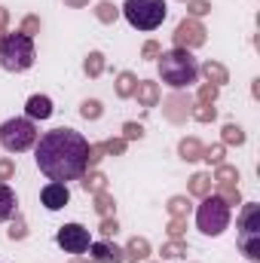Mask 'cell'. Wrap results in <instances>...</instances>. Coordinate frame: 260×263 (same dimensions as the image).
Returning <instances> with one entry per match:
<instances>
[{"instance_id": "6da1fadb", "label": "cell", "mask_w": 260, "mask_h": 263, "mask_svg": "<svg viewBox=\"0 0 260 263\" xmlns=\"http://www.w3.org/2000/svg\"><path fill=\"white\" fill-rule=\"evenodd\" d=\"M34 159L49 181H77L89 168V141L73 129H52L37 141Z\"/></svg>"}, {"instance_id": "7a4b0ae2", "label": "cell", "mask_w": 260, "mask_h": 263, "mask_svg": "<svg viewBox=\"0 0 260 263\" xmlns=\"http://www.w3.org/2000/svg\"><path fill=\"white\" fill-rule=\"evenodd\" d=\"M159 77L172 89H190L199 77V65L190 49H169L159 55Z\"/></svg>"}, {"instance_id": "3957f363", "label": "cell", "mask_w": 260, "mask_h": 263, "mask_svg": "<svg viewBox=\"0 0 260 263\" xmlns=\"http://www.w3.org/2000/svg\"><path fill=\"white\" fill-rule=\"evenodd\" d=\"M0 65L12 73H22L34 65V40L22 31L0 37Z\"/></svg>"}, {"instance_id": "277c9868", "label": "cell", "mask_w": 260, "mask_h": 263, "mask_svg": "<svg viewBox=\"0 0 260 263\" xmlns=\"http://www.w3.org/2000/svg\"><path fill=\"white\" fill-rule=\"evenodd\" d=\"M123 15L138 31H156L165 22L169 6H165V0H126Z\"/></svg>"}, {"instance_id": "5b68a950", "label": "cell", "mask_w": 260, "mask_h": 263, "mask_svg": "<svg viewBox=\"0 0 260 263\" xmlns=\"http://www.w3.org/2000/svg\"><path fill=\"white\" fill-rule=\"evenodd\" d=\"M196 227L205 233V236H220L227 227H230V205L217 196H202V205L196 208Z\"/></svg>"}, {"instance_id": "8992f818", "label": "cell", "mask_w": 260, "mask_h": 263, "mask_svg": "<svg viewBox=\"0 0 260 263\" xmlns=\"http://www.w3.org/2000/svg\"><path fill=\"white\" fill-rule=\"evenodd\" d=\"M0 144L9 150V153H25L28 147L37 144V129H34V120L28 117H12L0 126Z\"/></svg>"}, {"instance_id": "52a82bcc", "label": "cell", "mask_w": 260, "mask_h": 263, "mask_svg": "<svg viewBox=\"0 0 260 263\" xmlns=\"http://www.w3.org/2000/svg\"><path fill=\"white\" fill-rule=\"evenodd\" d=\"M239 248L248 260H260V205L248 202L239 217Z\"/></svg>"}, {"instance_id": "ba28073f", "label": "cell", "mask_w": 260, "mask_h": 263, "mask_svg": "<svg viewBox=\"0 0 260 263\" xmlns=\"http://www.w3.org/2000/svg\"><path fill=\"white\" fill-rule=\"evenodd\" d=\"M55 242L65 248L67 254H86L89 251V245H92V236H89V230L86 227H80V223H65L59 233H55Z\"/></svg>"}, {"instance_id": "9c48e42d", "label": "cell", "mask_w": 260, "mask_h": 263, "mask_svg": "<svg viewBox=\"0 0 260 263\" xmlns=\"http://www.w3.org/2000/svg\"><path fill=\"white\" fill-rule=\"evenodd\" d=\"M205 43V28L199 18H184L175 28V49H196Z\"/></svg>"}, {"instance_id": "30bf717a", "label": "cell", "mask_w": 260, "mask_h": 263, "mask_svg": "<svg viewBox=\"0 0 260 263\" xmlns=\"http://www.w3.org/2000/svg\"><path fill=\"white\" fill-rule=\"evenodd\" d=\"M190 110H193V98L190 95H172V98H165L162 101V114L172 120V123H184L187 117H190Z\"/></svg>"}, {"instance_id": "8fae6325", "label": "cell", "mask_w": 260, "mask_h": 263, "mask_svg": "<svg viewBox=\"0 0 260 263\" xmlns=\"http://www.w3.org/2000/svg\"><path fill=\"white\" fill-rule=\"evenodd\" d=\"M40 202L49 208V211H59L70 202V193H67V184H59V181H49L43 190H40Z\"/></svg>"}, {"instance_id": "7c38bea8", "label": "cell", "mask_w": 260, "mask_h": 263, "mask_svg": "<svg viewBox=\"0 0 260 263\" xmlns=\"http://www.w3.org/2000/svg\"><path fill=\"white\" fill-rule=\"evenodd\" d=\"M89 254H92V263H126V254L123 248H117L114 242H92L89 245Z\"/></svg>"}, {"instance_id": "4fadbf2b", "label": "cell", "mask_w": 260, "mask_h": 263, "mask_svg": "<svg viewBox=\"0 0 260 263\" xmlns=\"http://www.w3.org/2000/svg\"><path fill=\"white\" fill-rule=\"evenodd\" d=\"M25 114H28V120H49L52 117V101L46 95H31L28 104H25Z\"/></svg>"}, {"instance_id": "5bb4252c", "label": "cell", "mask_w": 260, "mask_h": 263, "mask_svg": "<svg viewBox=\"0 0 260 263\" xmlns=\"http://www.w3.org/2000/svg\"><path fill=\"white\" fill-rule=\"evenodd\" d=\"M135 98H138V104H141V107H156V104H159V86H156V83L141 80V83L135 86Z\"/></svg>"}, {"instance_id": "9a60e30c", "label": "cell", "mask_w": 260, "mask_h": 263, "mask_svg": "<svg viewBox=\"0 0 260 263\" xmlns=\"http://www.w3.org/2000/svg\"><path fill=\"white\" fill-rule=\"evenodd\" d=\"M126 260L138 263V260H147L150 257V242L147 239H141V236H135V239H129V245H126Z\"/></svg>"}, {"instance_id": "2e32d148", "label": "cell", "mask_w": 260, "mask_h": 263, "mask_svg": "<svg viewBox=\"0 0 260 263\" xmlns=\"http://www.w3.org/2000/svg\"><path fill=\"white\" fill-rule=\"evenodd\" d=\"M199 70H202V73H205V80H208V83H214L217 89H220V86H224V83L230 80V73H227V67L220 65V62H205V65L199 67Z\"/></svg>"}, {"instance_id": "e0dca14e", "label": "cell", "mask_w": 260, "mask_h": 263, "mask_svg": "<svg viewBox=\"0 0 260 263\" xmlns=\"http://www.w3.org/2000/svg\"><path fill=\"white\" fill-rule=\"evenodd\" d=\"M15 205H18V202H15V193H12L6 184H0V223L15 214Z\"/></svg>"}, {"instance_id": "ac0fdd59", "label": "cell", "mask_w": 260, "mask_h": 263, "mask_svg": "<svg viewBox=\"0 0 260 263\" xmlns=\"http://www.w3.org/2000/svg\"><path fill=\"white\" fill-rule=\"evenodd\" d=\"M202 144L196 141V138H184L181 144H178V153H181V159H187V162H196V159H202Z\"/></svg>"}, {"instance_id": "d6986e66", "label": "cell", "mask_w": 260, "mask_h": 263, "mask_svg": "<svg viewBox=\"0 0 260 263\" xmlns=\"http://www.w3.org/2000/svg\"><path fill=\"white\" fill-rule=\"evenodd\" d=\"M135 86H138V80H135V73H129V70H123L117 77V95L120 98H132L135 95Z\"/></svg>"}, {"instance_id": "ffe728a7", "label": "cell", "mask_w": 260, "mask_h": 263, "mask_svg": "<svg viewBox=\"0 0 260 263\" xmlns=\"http://www.w3.org/2000/svg\"><path fill=\"white\" fill-rule=\"evenodd\" d=\"M190 193L193 196H208L211 193V175H205V172H199V175H193L190 178Z\"/></svg>"}, {"instance_id": "44dd1931", "label": "cell", "mask_w": 260, "mask_h": 263, "mask_svg": "<svg viewBox=\"0 0 260 263\" xmlns=\"http://www.w3.org/2000/svg\"><path fill=\"white\" fill-rule=\"evenodd\" d=\"M95 211H98L101 217H110V214L117 211V202H114V196H110L107 190H101V193H95Z\"/></svg>"}, {"instance_id": "7402d4cb", "label": "cell", "mask_w": 260, "mask_h": 263, "mask_svg": "<svg viewBox=\"0 0 260 263\" xmlns=\"http://www.w3.org/2000/svg\"><path fill=\"white\" fill-rule=\"evenodd\" d=\"M211 181H217V184H236V181H239V172H236L233 165L220 162V165H214V178H211Z\"/></svg>"}, {"instance_id": "603a6c76", "label": "cell", "mask_w": 260, "mask_h": 263, "mask_svg": "<svg viewBox=\"0 0 260 263\" xmlns=\"http://www.w3.org/2000/svg\"><path fill=\"white\" fill-rule=\"evenodd\" d=\"M83 187L95 196V193H101V190H107V178L101 175V172H92V175H83Z\"/></svg>"}, {"instance_id": "cb8c5ba5", "label": "cell", "mask_w": 260, "mask_h": 263, "mask_svg": "<svg viewBox=\"0 0 260 263\" xmlns=\"http://www.w3.org/2000/svg\"><path fill=\"white\" fill-rule=\"evenodd\" d=\"M169 214H172V217H187V214H190V199L187 196L169 199Z\"/></svg>"}, {"instance_id": "d4e9b609", "label": "cell", "mask_w": 260, "mask_h": 263, "mask_svg": "<svg viewBox=\"0 0 260 263\" xmlns=\"http://www.w3.org/2000/svg\"><path fill=\"white\" fill-rule=\"evenodd\" d=\"M184 254H187V242L184 239H172V242L162 245V257H169V260L172 257H184Z\"/></svg>"}, {"instance_id": "484cf974", "label": "cell", "mask_w": 260, "mask_h": 263, "mask_svg": "<svg viewBox=\"0 0 260 263\" xmlns=\"http://www.w3.org/2000/svg\"><path fill=\"white\" fill-rule=\"evenodd\" d=\"M95 15H98V22H104V25H110V22H117V15H120V9L114 6V3H98V9H95Z\"/></svg>"}, {"instance_id": "4316f807", "label": "cell", "mask_w": 260, "mask_h": 263, "mask_svg": "<svg viewBox=\"0 0 260 263\" xmlns=\"http://www.w3.org/2000/svg\"><path fill=\"white\" fill-rule=\"evenodd\" d=\"M217 196L227 205H239V184H217Z\"/></svg>"}, {"instance_id": "83f0119b", "label": "cell", "mask_w": 260, "mask_h": 263, "mask_svg": "<svg viewBox=\"0 0 260 263\" xmlns=\"http://www.w3.org/2000/svg\"><path fill=\"white\" fill-rule=\"evenodd\" d=\"M190 117H193V120H199V123H211V120L217 117V110H214L211 104H199V101H196V107L190 110Z\"/></svg>"}, {"instance_id": "f1b7e54d", "label": "cell", "mask_w": 260, "mask_h": 263, "mask_svg": "<svg viewBox=\"0 0 260 263\" xmlns=\"http://www.w3.org/2000/svg\"><path fill=\"white\" fill-rule=\"evenodd\" d=\"M214 98H217V86L214 83H202L199 92H196V101L199 104H214Z\"/></svg>"}, {"instance_id": "f546056e", "label": "cell", "mask_w": 260, "mask_h": 263, "mask_svg": "<svg viewBox=\"0 0 260 263\" xmlns=\"http://www.w3.org/2000/svg\"><path fill=\"white\" fill-rule=\"evenodd\" d=\"M101 70H104V55H101V52H89V59H86V73H89V77H101Z\"/></svg>"}, {"instance_id": "4dcf8cb0", "label": "cell", "mask_w": 260, "mask_h": 263, "mask_svg": "<svg viewBox=\"0 0 260 263\" xmlns=\"http://www.w3.org/2000/svg\"><path fill=\"white\" fill-rule=\"evenodd\" d=\"M202 159L211 162V165H220V162H224V144H211V147H205V150H202Z\"/></svg>"}, {"instance_id": "1f68e13d", "label": "cell", "mask_w": 260, "mask_h": 263, "mask_svg": "<svg viewBox=\"0 0 260 263\" xmlns=\"http://www.w3.org/2000/svg\"><path fill=\"white\" fill-rule=\"evenodd\" d=\"M224 144H245V135H242V129L239 126H233V123H227L224 126Z\"/></svg>"}, {"instance_id": "d6a6232c", "label": "cell", "mask_w": 260, "mask_h": 263, "mask_svg": "<svg viewBox=\"0 0 260 263\" xmlns=\"http://www.w3.org/2000/svg\"><path fill=\"white\" fill-rule=\"evenodd\" d=\"M187 9H190V18H199L205 12H211V3L208 0H187Z\"/></svg>"}, {"instance_id": "836d02e7", "label": "cell", "mask_w": 260, "mask_h": 263, "mask_svg": "<svg viewBox=\"0 0 260 263\" xmlns=\"http://www.w3.org/2000/svg\"><path fill=\"white\" fill-rule=\"evenodd\" d=\"M80 114H83L86 120H98V117H101V104H98V101H83V104H80Z\"/></svg>"}, {"instance_id": "e575fe53", "label": "cell", "mask_w": 260, "mask_h": 263, "mask_svg": "<svg viewBox=\"0 0 260 263\" xmlns=\"http://www.w3.org/2000/svg\"><path fill=\"white\" fill-rule=\"evenodd\" d=\"M184 230H187V217H172V223H169V236H172V239H181Z\"/></svg>"}, {"instance_id": "d590c367", "label": "cell", "mask_w": 260, "mask_h": 263, "mask_svg": "<svg viewBox=\"0 0 260 263\" xmlns=\"http://www.w3.org/2000/svg\"><path fill=\"white\" fill-rule=\"evenodd\" d=\"M126 150V141L123 138H110V141H104V153H110V156H120Z\"/></svg>"}, {"instance_id": "8d00e7d4", "label": "cell", "mask_w": 260, "mask_h": 263, "mask_svg": "<svg viewBox=\"0 0 260 263\" xmlns=\"http://www.w3.org/2000/svg\"><path fill=\"white\" fill-rule=\"evenodd\" d=\"M37 31H40V18H37V15H28V18L22 22V34H28V37H34Z\"/></svg>"}, {"instance_id": "74e56055", "label": "cell", "mask_w": 260, "mask_h": 263, "mask_svg": "<svg viewBox=\"0 0 260 263\" xmlns=\"http://www.w3.org/2000/svg\"><path fill=\"white\" fill-rule=\"evenodd\" d=\"M144 129H141V123H126L123 126V141H135V138H141Z\"/></svg>"}, {"instance_id": "f35d334b", "label": "cell", "mask_w": 260, "mask_h": 263, "mask_svg": "<svg viewBox=\"0 0 260 263\" xmlns=\"http://www.w3.org/2000/svg\"><path fill=\"white\" fill-rule=\"evenodd\" d=\"M141 55H144V59H159V55H162V49H159V43H156V40H147V43H144V49H141Z\"/></svg>"}, {"instance_id": "ab89813d", "label": "cell", "mask_w": 260, "mask_h": 263, "mask_svg": "<svg viewBox=\"0 0 260 263\" xmlns=\"http://www.w3.org/2000/svg\"><path fill=\"white\" fill-rule=\"evenodd\" d=\"M101 153H104V144H92L89 147V168H95L101 162Z\"/></svg>"}, {"instance_id": "60d3db41", "label": "cell", "mask_w": 260, "mask_h": 263, "mask_svg": "<svg viewBox=\"0 0 260 263\" xmlns=\"http://www.w3.org/2000/svg\"><path fill=\"white\" fill-rule=\"evenodd\" d=\"M117 233H120L117 220H114V217H104V220H101V236H107V239H110V236H117Z\"/></svg>"}, {"instance_id": "b9f144b4", "label": "cell", "mask_w": 260, "mask_h": 263, "mask_svg": "<svg viewBox=\"0 0 260 263\" xmlns=\"http://www.w3.org/2000/svg\"><path fill=\"white\" fill-rule=\"evenodd\" d=\"M25 233H28V230H25V220L15 214V220H12V230H9V239H25Z\"/></svg>"}, {"instance_id": "7bdbcfd3", "label": "cell", "mask_w": 260, "mask_h": 263, "mask_svg": "<svg viewBox=\"0 0 260 263\" xmlns=\"http://www.w3.org/2000/svg\"><path fill=\"white\" fill-rule=\"evenodd\" d=\"M12 175H15V165L9 159H0V181H9Z\"/></svg>"}, {"instance_id": "ee69618b", "label": "cell", "mask_w": 260, "mask_h": 263, "mask_svg": "<svg viewBox=\"0 0 260 263\" xmlns=\"http://www.w3.org/2000/svg\"><path fill=\"white\" fill-rule=\"evenodd\" d=\"M6 18H9V15H6V9H0V34H3V28H6Z\"/></svg>"}, {"instance_id": "f6af8a7d", "label": "cell", "mask_w": 260, "mask_h": 263, "mask_svg": "<svg viewBox=\"0 0 260 263\" xmlns=\"http://www.w3.org/2000/svg\"><path fill=\"white\" fill-rule=\"evenodd\" d=\"M67 6H86V3H89V0H65Z\"/></svg>"}, {"instance_id": "bcb514c9", "label": "cell", "mask_w": 260, "mask_h": 263, "mask_svg": "<svg viewBox=\"0 0 260 263\" xmlns=\"http://www.w3.org/2000/svg\"><path fill=\"white\" fill-rule=\"evenodd\" d=\"M70 263H92V257H89V260H86V257H73Z\"/></svg>"}]
</instances>
